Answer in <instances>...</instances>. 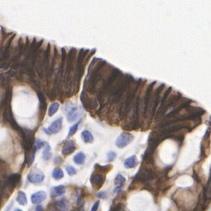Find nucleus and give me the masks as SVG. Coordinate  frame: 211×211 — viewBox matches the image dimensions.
<instances>
[{"mask_svg":"<svg viewBox=\"0 0 211 211\" xmlns=\"http://www.w3.org/2000/svg\"><path fill=\"white\" fill-rule=\"evenodd\" d=\"M105 181V175L101 172H95L91 177V183L92 185V187L96 190H98L101 188V186L104 185Z\"/></svg>","mask_w":211,"mask_h":211,"instance_id":"f257e3e1","label":"nucleus"},{"mask_svg":"<svg viewBox=\"0 0 211 211\" xmlns=\"http://www.w3.org/2000/svg\"><path fill=\"white\" fill-rule=\"evenodd\" d=\"M133 139H134V137L132 134H130L129 133H122L117 138V140L116 141V145L119 148H123L129 145L132 141Z\"/></svg>","mask_w":211,"mask_h":211,"instance_id":"f03ea898","label":"nucleus"},{"mask_svg":"<svg viewBox=\"0 0 211 211\" xmlns=\"http://www.w3.org/2000/svg\"><path fill=\"white\" fill-rule=\"evenodd\" d=\"M62 117H60L53 121V123L48 129H44V132L47 134H53L60 132L62 128Z\"/></svg>","mask_w":211,"mask_h":211,"instance_id":"7ed1b4c3","label":"nucleus"},{"mask_svg":"<svg viewBox=\"0 0 211 211\" xmlns=\"http://www.w3.org/2000/svg\"><path fill=\"white\" fill-rule=\"evenodd\" d=\"M45 178L44 173L40 171H36V172H30L28 175V179L30 183L35 184V185H39L40 184Z\"/></svg>","mask_w":211,"mask_h":211,"instance_id":"20e7f679","label":"nucleus"},{"mask_svg":"<svg viewBox=\"0 0 211 211\" xmlns=\"http://www.w3.org/2000/svg\"><path fill=\"white\" fill-rule=\"evenodd\" d=\"M47 198V193L45 191H38L31 196V202L34 204H39Z\"/></svg>","mask_w":211,"mask_h":211,"instance_id":"39448f33","label":"nucleus"},{"mask_svg":"<svg viewBox=\"0 0 211 211\" xmlns=\"http://www.w3.org/2000/svg\"><path fill=\"white\" fill-rule=\"evenodd\" d=\"M75 142L73 141H68L65 143L62 148V154L63 155H69L75 150Z\"/></svg>","mask_w":211,"mask_h":211,"instance_id":"423d86ee","label":"nucleus"},{"mask_svg":"<svg viewBox=\"0 0 211 211\" xmlns=\"http://www.w3.org/2000/svg\"><path fill=\"white\" fill-rule=\"evenodd\" d=\"M20 178H21V176L17 173L10 176L7 179V186L11 187V188H13L18 184V182L20 181Z\"/></svg>","mask_w":211,"mask_h":211,"instance_id":"0eeeda50","label":"nucleus"},{"mask_svg":"<svg viewBox=\"0 0 211 211\" xmlns=\"http://www.w3.org/2000/svg\"><path fill=\"white\" fill-rule=\"evenodd\" d=\"M54 205L57 209L60 210H66L69 208V202L66 198H62L60 200H58L54 202Z\"/></svg>","mask_w":211,"mask_h":211,"instance_id":"6e6552de","label":"nucleus"},{"mask_svg":"<svg viewBox=\"0 0 211 211\" xmlns=\"http://www.w3.org/2000/svg\"><path fill=\"white\" fill-rule=\"evenodd\" d=\"M136 165H137V158H136V156H134V155L129 157L124 161V166L128 169L135 167Z\"/></svg>","mask_w":211,"mask_h":211,"instance_id":"1a4fd4ad","label":"nucleus"},{"mask_svg":"<svg viewBox=\"0 0 211 211\" xmlns=\"http://www.w3.org/2000/svg\"><path fill=\"white\" fill-rule=\"evenodd\" d=\"M66 192V188L64 185H58L52 189V194L54 196H62Z\"/></svg>","mask_w":211,"mask_h":211,"instance_id":"9d476101","label":"nucleus"},{"mask_svg":"<svg viewBox=\"0 0 211 211\" xmlns=\"http://www.w3.org/2000/svg\"><path fill=\"white\" fill-rule=\"evenodd\" d=\"M52 157V153H51V147L48 143H45V149L42 153V158L44 160H49Z\"/></svg>","mask_w":211,"mask_h":211,"instance_id":"9b49d317","label":"nucleus"},{"mask_svg":"<svg viewBox=\"0 0 211 211\" xmlns=\"http://www.w3.org/2000/svg\"><path fill=\"white\" fill-rule=\"evenodd\" d=\"M73 161L77 164V165H82L84 164V162L85 161V155L83 152H79L74 157H73Z\"/></svg>","mask_w":211,"mask_h":211,"instance_id":"f8f14e48","label":"nucleus"},{"mask_svg":"<svg viewBox=\"0 0 211 211\" xmlns=\"http://www.w3.org/2000/svg\"><path fill=\"white\" fill-rule=\"evenodd\" d=\"M82 138L85 143H92L93 141V135L88 130H84L82 132Z\"/></svg>","mask_w":211,"mask_h":211,"instance_id":"ddd939ff","label":"nucleus"},{"mask_svg":"<svg viewBox=\"0 0 211 211\" xmlns=\"http://www.w3.org/2000/svg\"><path fill=\"white\" fill-rule=\"evenodd\" d=\"M16 201L18 202L19 204L21 205H26L27 203V197L24 192L23 191H19L16 197Z\"/></svg>","mask_w":211,"mask_h":211,"instance_id":"4468645a","label":"nucleus"},{"mask_svg":"<svg viewBox=\"0 0 211 211\" xmlns=\"http://www.w3.org/2000/svg\"><path fill=\"white\" fill-rule=\"evenodd\" d=\"M125 182H126V178L121 174H118L115 178V185H117V187L121 188V189L123 186V185L125 184Z\"/></svg>","mask_w":211,"mask_h":211,"instance_id":"2eb2a0df","label":"nucleus"},{"mask_svg":"<svg viewBox=\"0 0 211 211\" xmlns=\"http://www.w3.org/2000/svg\"><path fill=\"white\" fill-rule=\"evenodd\" d=\"M53 178L55 180H60L61 178H63L64 177V172L60 169V168H55L53 171Z\"/></svg>","mask_w":211,"mask_h":211,"instance_id":"dca6fc26","label":"nucleus"},{"mask_svg":"<svg viewBox=\"0 0 211 211\" xmlns=\"http://www.w3.org/2000/svg\"><path fill=\"white\" fill-rule=\"evenodd\" d=\"M59 104L58 103H53V104H51V106L49 107V109H48V116L49 117H52L53 116L57 111H58V109H59Z\"/></svg>","mask_w":211,"mask_h":211,"instance_id":"f3484780","label":"nucleus"},{"mask_svg":"<svg viewBox=\"0 0 211 211\" xmlns=\"http://www.w3.org/2000/svg\"><path fill=\"white\" fill-rule=\"evenodd\" d=\"M79 123H80V121H79L77 123H75L74 125H72L71 128H70V129H69V133H68V137H71L72 135H73L75 133H76V131L78 130V128H79Z\"/></svg>","mask_w":211,"mask_h":211,"instance_id":"a211bd4d","label":"nucleus"},{"mask_svg":"<svg viewBox=\"0 0 211 211\" xmlns=\"http://www.w3.org/2000/svg\"><path fill=\"white\" fill-rule=\"evenodd\" d=\"M66 172L67 173L70 175V176H72V175H75L76 173H77V171H76V169L74 168V167H72V166H66Z\"/></svg>","mask_w":211,"mask_h":211,"instance_id":"6ab92c4d","label":"nucleus"},{"mask_svg":"<svg viewBox=\"0 0 211 211\" xmlns=\"http://www.w3.org/2000/svg\"><path fill=\"white\" fill-rule=\"evenodd\" d=\"M43 146H45V142H43L42 141H40L39 139H37L36 141V144H35L36 149V150H37V149H40V148H41Z\"/></svg>","mask_w":211,"mask_h":211,"instance_id":"aec40b11","label":"nucleus"},{"mask_svg":"<svg viewBox=\"0 0 211 211\" xmlns=\"http://www.w3.org/2000/svg\"><path fill=\"white\" fill-rule=\"evenodd\" d=\"M116 157H117V153H114V152H109V153H108V160H109V162L113 161V160L116 158Z\"/></svg>","mask_w":211,"mask_h":211,"instance_id":"412c9836","label":"nucleus"},{"mask_svg":"<svg viewBox=\"0 0 211 211\" xmlns=\"http://www.w3.org/2000/svg\"><path fill=\"white\" fill-rule=\"evenodd\" d=\"M99 204H100V202L99 201H97L95 203H94V205L92 206V210L91 211H97V209H98V207H99Z\"/></svg>","mask_w":211,"mask_h":211,"instance_id":"4be33fe9","label":"nucleus"},{"mask_svg":"<svg viewBox=\"0 0 211 211\" xmlns=\"http://www.w3.org/2000/svg\"><path fill=\"white\" fill-rule=\"evenodd\" d=\"M104 195H105V192H100V193L97 194V196H98L99 198H105Z\"/></svg>","mask_w":211,"mask_h":211,"instance_id":"5701e85b","label":"nucleus"},{"mask_svg":"<svg viewBox=\"0 0 211 211\" xmlns=\"http://www.w3.org/2000/svg\"><path fill=\"white\" fill-rule=\"evenodd\" d=\"M41 210H42V207H41V206H38V207L36 208V210L37 211H41Z\"/></svg>","mask_w":211,"mask_h":211,"instance_id":"b1692460","label":"nucleus"},{"mask_svg":"<svg viewBox=\"0 0 211 211\" xmlns=\"http://www.w3.org/2000/svg\"><path fill=\"white\" fill-rule=\"evenodd\" d=\"M14 211H23V210H20V209H16V210H15Z\"/></svg>","mask_w":211,"mask_h":211,"instance_id":"393cba45","label":"nucleus"}]
</instances>
